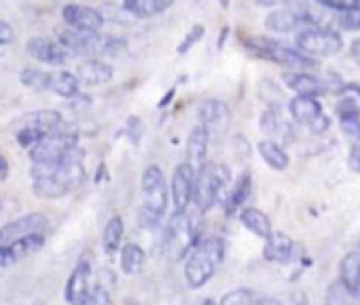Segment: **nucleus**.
Segmentation results:
<instances>
[{
  "instance_id": "nucleus-22",
  "label": "nucleus",
  "mask_w": 360,
  "mask_h": 305,
  "mask_svg": "<svg viewBox=\"0 0 360 305\" xmlns=\"http://www.w3.org/2000/svg\"><path fill=\"white\" fill-rule=\"evenodd\" d=\"M251 190H253L251 173H243V175L234 181L232 190H230L228 196H226V213L232 215V213L240 211V209L245 207L247 198L251 196Z\"/></svg>"
},
{
  "instance_id": "nucleus-2",
  "label": "nucleus",
  "mask_w": 360,
  "mask_h": 305,
  "mask_svg": "<svg viewBox=\"0 0 360 305\" xmlns=\"http://www.w3.org/2000/svg\"><path fill=\"white\" fill-rule=\"evenodd\" d=\"M230 183V169L226 164H217V162H205L194 177V194L192 200L196 205V209L200 213L211 211L217 200L221 198V194L226 192Z\"/></svg>"
},
{
  "instance_id": "nucleus-48",
  "label": "nucleus",
  "mask_w": 360,
  "mask_h": 305,
  "mask_svg": "<svg viewBox=\"0 0 360 305\" xmlns=\"http://www.w3.org/2000/svg\"><path fill=\"white\" fill-rule=\"evenodd\" d=\"M217 2H219L221 8H228V6H230V0H217Z\"/></svg>"
},
{
  "instance_id": "nucleus-24",
  "label": "nucleus",
  "mask_w": 360,
  "mask_h": 305,
  "mask_svg": "<svg viewBox=\"0 0 360 305\" xmlns=\"http://www.w3.org/2000/svg\"><path fill=\"white\" fill-rule=\"evenodd\" d=\"M32 192L42 200H57L70 194V190L55 177V175H40L32 177Z\"/></svg>"
},
{
  "instance_id": "nucleus-25",
  "label": "nucleus",
  "mask_w": 360,
  "mask_h": 305,
  "mask_svg": "<svg viewBox=\"0 0 360 305\" xmlns=\"http://www.w3.org/2000/svg\"><path fill=\"white\" fill-rule=\"evenodd\" d=\"M257 150H259V156L264 158V162L274 169V171H285L289 167V154L285 152L283 145L270 141V139H264L257 143Z\"/></svg>"
},
{
  "instance_id": "nucleus-27",
  "label": "nucleus",
  "mask_w": 360,
  "mask_h": 305,
  "mask_svg": "<svg viewBox=\"0 0 360 305\" xmlns=\"http://www.w3.org/2000/svg\"><path fill=\"white\" fill-rule=\"evenodd\" d=\"M42 247H44V236H42V234H27V236L17 238L15 242L6 245V249H8L13 261H21V259H25V257H30V255L38 253Z\"/></svg>"
},
{
  "instance_id": "nucleus-12",
  "label": "nucleus",
  "mask_w": 360,
  "mask_h": 305,
  "mask_svg": "<svg viewBox=\"0 0 360 305\" xmlns=\"http://www.w3.org/2000/svg\"><path fill=\"white\" fill-rule=\"evenodd\" d=\"M194 177L196 171L188 164L181 162L175 167L173 177H171V200L175 211H186L192 202V194H194Z\"/></svg>"
},
{
  "instance_id": "nucleus-15",
  "label": "nucleus",
  "mask_w": 360,
  "mask_h": 305,
  "mask_svg": "<svg viewBox=\"0 0 360 305\" xmlns=\"http://www.w3.org/2000/svg\"><path fill=\"white\" fill-rule=\"evenodd\" d=\"M91 289V266L89 261H80L65 283V301L70 305H82Z\"/></svg>"
},
{
  "instance_id": "nucleus-13",
  "label": "nucleus",
  "mask_w": 360,
  "mask_h": 305,
  "mask_svg": "<svg viewBox=\"0 0 360 305\" xmlns=\"http://www.w3.org/2000/svg\"><path fill=\"white\" fill-rule=\"evenodd\" d=\"M61 17L68 23V27L82 30V32H99L103 25L101 13L84 4H65L61 8Z\"/></svg>"
},
{
  "instance_id": "nucleus-33",
  "label": "nucleus",
  "mask_w": 360,
  "mask_h": 305,
  "mask_svg": "<svg viewBox=\"0 0 360 305\" xmlns=\"http://www.w3.org/2000/svg\"><path fill=\"white\" fill-rule=\"evenodd\" d=\"M325 305H352V293L342 285V280H335L327 289Z\"/></svg>"
},
{
  "instance_id": "nucleus-49",
  "label": "nucleus",
  "mask_w": 360,
  "mask_h": 305,
  "mask_svg": "<svg viewBox=\"0 0 360 305\" xmlns=\"http://www.w3.org/2000/svg\"><path fill=\"white\" fill-rule=\"evenodd\" d=\"M198 305H217V304H215L213 299H205V301H200V304H198Z\"/></svg>"
},
{
  "instance_id": "nucleus-28",
  "label": "nucleus",
  "mask_w": 360,
  "mask_h": 305,
  "mask_svg": "<svg viewBox=\"0 0 360 305\" xmlns=\"http://www.w3.org/2000/svg\"><path fill=\"white\" fill-rule=\"evenodd\" d=\"M146 264V253L139 245L129 242L120 249V268L127 276H135L143 270Z\"/></svg>"
},
{
  "instance_id": "nucleus-8",
  "label": "nucleus",
  "mask_w": 360,
  "mask_h": 305,
  "mask_svg": "<svg viewBox=\"0 0 360 305\" xmlns=\"http://www.w3.org/2000/svg\"><path fill=\"white\" fill-rule=\"evenodd\" d=\"M289 112H291V118L302 124V126H308L312 133L321 135L325 131H329L331 126V120L329 116L325 114L321 101L316 97H293L291 103H289Z\"/></svg>"
},
{
  "instance_id": "nucleus-39",
  "label": "nucleus",
  "mask_w": 360,
  "mask_h": 305,
  "mask_svg": "<svg viewBox=\"0 0 360 305\" xmlns=\"http://www.w3.org/2000/svg\"><path fill=\"white\" fill-rule=\"evenodd\" d=\"M342 27H346L348 32H356L360 30V11H344L340 17Z\"/></svg>"
},
{
  "instance_id": "nucleus-41",
  "label": "nucleus",
  "mask_w": 360,
  "mask_h": 305,
  "mask_svg": "<svg viewBox=\"0 0 360 305\" xmlns=\"http://www.w3.org/2000/svg\"><path fill=\"white\" fill-rule=\"evenodd\" d=\"M13 38H15L13 27H11L6 21H2V19H0V46H4V44L13 42Z\"/></svg>"
},
{
  "instance_id": "nucleus-10",
  "label": "nucleus",
  "mask_w": 360,
  "mask_h": 305,
  "mask_svg": "<svg viewBox=\"0 0 360 305\" xmlns=\"http://www.w3.org/2000/svg\"><path fill=\"white\" fill-rule=\"evenodd\" d=\"M259 129L266 133V137L278 145H289L295 141V129L291 120L278 110V108H268L262 118H259Z\"/></svg>"
},
{
  "instance_id": "nucleus-45",
  "label": "nucleus",
  "mask_w": 360,
  "mask_h": 305,
  "mask_svg": "<svg viewBox=\"0 0 360 305\" xmlns=\"http://www.w3.org/2000/svg\"><path fill=\"white\" fill-rule=\"evenodd\" d=\"M253 305H283L278 299H274V297H262V299H255Z\"/></svg>"
},
{
  "instance_id": "nucleus-46",
  "label": "nucleus",
  "mask_w": 360,
  "mask_h": 305,
  "mask_svg": "<svg viewBox=\"0 0 360 305\" xmlns=\"http://www.w3.org/2000/svg\"><path fill=\"white\" fill-rule=\"evenodd\" d=\"M6 173H8V162L4 156H0V177H6Z\"/></svg>"
},
{
  "instance_id": "nucleus-21",
  "label": "nucleus",
  "mask_w": 360,
  "mask_h": 305,
  "mask_svg": "<svg viewBox=\"0 0 360 305\" xmlns=\"http://www.w3.org/2000/svg\"><path fill=\"white\" fill-rule=\"evenodd\" d=\"M340 280L352 295L360 293V251H350L344 255L340 264Z\"/></svg>"
},
{
  "instance_id": "nucleus-6",
  "label": "nucleus",
  "mask_w": 360,
  "mask_h": 305,
  "mask_svg": "<svg viewBox=\"0 0 360 305\" xmlns=\"http://www.w3.org/2000/svg\"><path fill=\"white\" fill-rule=\"evenodd\" d=\"M295 48L310 57H333L342 53L344 38L331 27H306L295 36Z\"/></svg>"
},
{
  "instance_id": "nucleus-47",
  "label": "nucleus",
  "mask_w": 360,
  "mask_h": 305,
  "mask_svg": "<svg viewBox=\"0 0 360 305\" xmlns=\"http://www.w3.org/2000/svg\"><path fill=\"white\" fill-rule=\"evenodd\" d=\"M173 95H175V91H169V93L165 95V99L160 101V108H165V105H167V103H169V101L173 99Z\"/></svg>"
},
{
  "instance_id": "nucleus-26",
  "label": "nucleus",
  "mask_w": 360,
  "mask_h": 305,
  "mask_svg": "<svg viewBox=\"0 0 360 305\" xmlns=\"http://www.w3.org/2000/svg\"><path fill=\"white\" fill-rule=\"evenodd\" d=\"M49 91L57 93L59 97L74 99L80 93V82H78L76 74H72V72H51Z\"/></svg>"
},
{
  "instance_id": "nucleus-31",
  "label": "nucleus",
  "mask_w": 360,
  "mask_h": 305,
  "mask_svg": "<svg viewBox=\"0 0 360 305\" xmlns=\"http://www.w3.org/2000/svg\"><path fill=\"white\" fill-rule=\"evenodd\" d=\"M122 236H124V223H122V219L116 215V217H112V219L105 223V228H103L101 240H103L105 253H110V255L116 253L118 247H120V242H122Z\"/></svg>"
},
{
  "instance_id": "nucleus-29",
  "label": "nucleus",
  "mask_w": 360,
  "mask_h": 305,
  "mask_svg": "<svg viewBox=\"0 0 360 305\" xmlns=\"http://www.w3.org/2000/svg\"><path fill=\"white\" fill-rule=\"evenodd\" d=\"M340 122H342V131L354 143H360V112L350 99L340 103Z\"/></svg>"
},
{
  "instance_id": "nucleus-7",
  "label": "nucleus",
  "mask_w": 360,
  "mask_h": 305,
  "mask_svg": "<svg viewBox=\"0 0 360 305\" xmlns=\"http://www.w3.org/2000/svg\"><path fill=\"white\" fill-rule=\"evenodd\" d=\"M141 194H143V209L156 213L158 217H162L167 213V205H169V188H167V179L160 167L150 164L143 175H141Z\"/></svg>"
},
{
  "instance_id": "nucleus-1",
  "label": "nucleus",
  "mask_w": 360,
  "mask_h": 305,
  "mask_svg": "<svg viewBox=\"0 0 360 305\" xmlns=\"http://www.w3.org/2000/svg\"><path fill=\"white\" fill-rule=\"evenodd\" d=\"M224 257H226V242L219 236H211L196 242L184 266V276L188 287L202 289L215 276Z\"/></svg>"
},
{
  "instance_id": "nucleus-38",
  "label": "nucleus",
  "mask_w": 360,
  "mask_h": 305,
  "mask_svg": "<svg viewBox=\"0 0 360 305\" xmlns=\"http://www.w3.org/2000/svg\"><path fill=\"white\" fill-rule=\"evenodd\" d=\"M321 6L331 8V11H360V0H316Z\"/></svg>"
},
{
  "instance_id": "nucleus-11",
  "label": "nucleus",
  "mask_w": 360,
  "mask_h": 305,
  "mask_svg": "<svg viewBox=\"0 0 360 305\" xmlns=\"http://www.w3.org/2000/svg\"><path fill=\"white\" fill-rule=\"evenodd\" d=\"M46 228H49V219L44 215L40 213L23 215L15 221H8L6 226H0V247H6L27 234H42Z\"/></svg>"
},
{
  "instance_id": "nucleus-32",
  "label": "nucleus",
  "mask_w": 360,
  "mask_h": 305,
  "mask_svg": "<svg viewBox=\"0 0 360 305\" xmlns=\"http://www.w3.org/2000/svg\"><path fill=\"white\" fill-rule=\"evenodd\" d=\"M19 80L23 86L34 89V91H49L51 84V72L38 70V67H25L19 74Z\"/></svg>"
},
{
  "instance_id": "nucleus-3",
  "label": "nucleus",
  "mask_w": 360,
  "mask_h": 305,
  "mask_svg": "<svg viewBox=\"0 0 360 305\" xmlns=\"http://www.w3.org/2000/svg\"><path fill=\"white\" fill-rule=\"evenodd\" d=\"M245 46L249 51H253L257 57L262 59H268L272 63H278V65H285V67H291V70H308L314 65V59L306 53H302L300 48H293V46H287L283 42H276V40H270V38H262V36H247L245 38Z\"/></svg>"
},
{
  "instance_id": "nucleus-23",
  "label": "nucleus",
  "mask_w": 360,
  "mask_h": 305,
  "mask_svg": "<svg viewBox=\"0 0 360 305\" xmlns=\"http://www.w3.org/2000/svg\"><path fill=\"white\" fill-rule=\"evenodd\" d=\"M240 223H243L251 234H255V236H259V238H264V240L272 234V221H270V217H268L264 211H259V209H253V207L240 209Z\"/></svg>"
},
{
  "instance_id": "nucleus-42",
  "label": "nucleus",
  "mask_w": 360,
  "mask_h": 305,
  "mask_svg": "<svg viewBox=\"0 0 360 305\" xmlns=\"http://www.w3.org/2000/svg\"><path fill=\"white\" fill-rule=\"evenodd\" d=\"M350 169L360 173V143H352V150H350Z\"/></svg>"
},
{
  "instance_id": "nucleus-17",
  "label": "nucleus",
  "mask_w": 360,
  "mask_h": 305,
  "mask_svg": "<svg viewBox=\"0 0 360 305\" xmlns=\"http://www.w3.org/2000/svg\"><path fill=\"white\" fill-rule=\"evenodd\" d=\"M76 78L80 84L84 86H99V84H108L114 78V67L101 59H86L84 63L78 65L76 70Z\"/></svg>"
},
{
  "instance_id": "nucleus-35",
  "label": "nucleus",
  "mask_w": 360,
  "mask_h": 305,
  "mask_svg": "<svg viewBox=\"0 0 360 305\" xmlns=\"http://www.w3.org/2000/svg\"><path fill=\"white\" fill-rule=\"evenodd\" d=\"M202 36H205V25L202 23H196V25H192L190 30H188V34L184 36V40L179 42V46H177V53L179 55H184V53H188L194 44H198L200 40H202Z\"/></svg>"
},
{
  "instance_id": "nucleus-16",
  "label": "nucleus",
  "mask_w": 360,
  "mask_h": 305,
  "mask_svg": "<svg viewBox=\"0 0 360 305\" xmlns=\"http://www.w3.org/2000/svg\"><path fill=\"white\" fill-rule=\"evenodd\" d=\"M283 80L295 95H302V97H319L329 91V84H325L321 78H316L308 72H300V70L285 72Z\"/></svg>"
},
{
  "instance_id": "nucleus-44",
  "label": "nucleus",
  "mask_w": 360,
  "mask_h": 305,
  "mask_svg": "<svg viewBox=\"0 0 360 305\" xmlns=\"http://www.w3.org/2000/svg\"><path fill=\"white\" fill-rule=\"evenodd\" d=\"M350 53H352V59L360 63V40H354L352 46H350Z\"/></svg>"
},
{
  "instance_id": "nucleus-18",
  "label": "nucleus",
  "mask_w": 360,
  "mask_h": 305,
  "mask_svg": "<svg viewBox=\"0 0 360 305\" xmlns=\"http://www.w3.org/2000/svg\"><path fill=\"white\" fill-rule=\"evenodd\" d=\"M209 133L202 124H196L190 135H188V143H186V162L198 171L205 162H207V152H209Z\"/></svg>"
},
{
  "instance_id": "nucleus-30",
  "label": "nucleus",
  "mask_w": 360,
  "mask_h": 305,
  "mask_svg": "<svg viewBox=\"0 0 360 305\" xmlns=\"http://www.w3.org/2000/svg\"><path fill=\"white\" fill-rule=\"evenodd\" d=\"M175 0H124V8L133 15V17H154L165 13Z\"/></svg>"
},
{
  "instance_id": "nucleus-5",
  "label": "nucleus",
  "mask_w": 360,
  "mask_h": 305,
  "mask_svg": "<svg viewBox=\"0 0 360 305\" xmlns=\"http://www.w3.org/2000/svg\"><path fill=\"white\" fill-rule=\"evenodd\" d=\"M194 245H196V234H194L192 219L188 217L186 211H175L165 230V255L171 261H181L190 255Z\"/></svg>"
},
{
  "instance_id": "nucleus-14",
  "label": "nucleus",
  "mask_w": 360,
  "mask_h": 305,
  "mask_svg": "<svg viewBox=\"0 0 360 305\" xmlns=\"http://www.w3.org/2000/svg\"><path fill=\"white\" fill-rule=\"evenodd\" d=\"M25 51L32 59H36L40 63H49V65H63L72 57L59 42H53L42 36L30 38L25 44Z\"/></svg>"
},
{
  "instance_id": "nucleus-4",
  "label": "nucleus",
  "mask_w": 360,
  "mask_h": 305,
  "mask_svg": "<svg viewBox=\"0 0 360 305\" xmlns=\"http://www.w3.org/2000/svg\"><path fill=\"white\" fill-rule=\"evenodd\" d=\"M78 143V131L74 124L61 122L53 133L44 135L36 145L30 148L32 164L38 162H59L68 152H72Z\"/></svg>"
},
{
  "instance_id": "nucleus-19",
  "label": "nucleus",
  "mask_w": 360,
  "mask_h": 305,
  "mask_svg": "<svg viewBox=\"0 0 360 305\" xmlns=\"http://www.w3.org/2000/svg\"><path fill=\"white\" fill-rule=\"evenodd\" d=\"M295 255V242L285 232H272L264 245V257L272 264H289Z\"/></svg>"
},
{
  "instance_id": "nucleus-34",
  "label": "nucleus",
  "mask_w": 360,
  "mask_h": 305,
  "mask_svg": "<svg viewBox=\"0 0 360 305\" xmlns=\"http://www.w3.org/2000/svg\"><path fill=\"white\" fill-rule=\"evenodd\" d=\"M253 301H255V293L251 289H234L228 295H224L219 305H253Z\"/></svg>"
},
{
  "instance_id": "nucleus-40",
  "label": "nucleus",
  "mask_w": 360,
  "mask_h": 305,
  "mask_svg": "<svg viewBox=\"0 0 360 305\" xmlns=\"http://www.w3.org/2000/svg\"><path fill=\"white\" fill-rule=\"evenodd\" d=\"M160 219L162 217H158L156 213H152V211H148L143 207H139V211H137V221H139L141 228H156L160 223Z\"/></svg>"
},
{
  "instance_id": "nucleus-20",
  "label": "nucleus",
  "mask_w": 360,
  "mask_h": 305,
  "mask_svg": "<svg viewBox=\"0 0 360 305\" xmlns=\"http://www.w3.org/2000/svg\"><path fill=\"white\" fill-rule=\"evenodd\" d=\"M63 122L57 110H36L17 120V129H38L42 133H53Z\"/></svg>"
},
{
  "instance_id": "nucleus-43",
  "label": "nucleus",
  "mask_w": 360,
  "mask_h": 305,
  "mask_svg": "<svg viewBox=\"0 0 360 305\" xmlns=\"http://www.w3.org/2000/svg\"><path fill=\"white\" fill-rule=\"evenodd\" d=\"M11 264H15V261H13V257H11V253H8V249H6V247H0V268L11 266Z\"/></svg>"
},
{
  "instance_id": "nucleus-9",
  "label": "nucleus",
  "mask_w": 360,
  "mask_h": 305,
  "mask_svg": "<svg viewBox=\"0 0 360 305\" xmlns=\"http://www.w3.org/2000/svg\"><path fill=\"white\" fill-rule=\"evenodd\" d=\"M198 124L209 133V139H219L230 124V108L219 99H207L198 105Z\"/></svg>"
},
{
  "instance_id": "nucleus-37",
  "label": "nucleus",
  "mask_w": 360,
  "mask_h": 305,
  "mask_svg": "<svg viewBox=\"0 0 360 305\" xmlns=\"http://www.w3.org/2000/svg\"><path fill=\"white\" fill-rule=\"evenodd\" d=\"M82 305H114V301H112V297H110V293H108V289L103 285H95L91 289L86 301Z\"/></svg>"
},
{
  "instance_id": "nucleus-36",
  "label": "nucleus",
  "mask_w": 360,
  "mask_h": 305,
  "mask_svg": "<svg viewBox=\"0 0 360 305\" xmlns=\"http://www.w3.org/2000/svg\"><path fill=\"white\" fill-rule=\"evenodd\" d=\"M99 13H101L103 21H105V19H110V21L127 23V21H131V19H133V15H131L124 6H122V8H118V6L108 4V6H101V8H99Z\"/></svg>"
}]
</instances>
